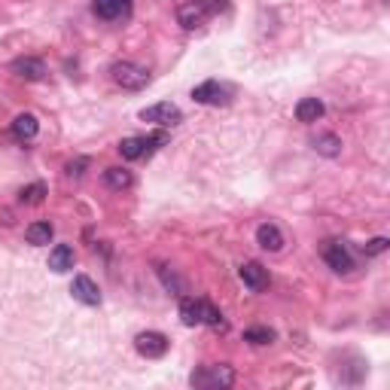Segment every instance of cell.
Wrapping results in <instances>:
<instances>
[{"instance_id":"cell-1","label":"cell","mask_w":390,"mask_h":390,"mask_svg":"<svg viewBox=\"0 0 390 390\" xmlns=\"http://www.w3.org/2000/svg\"><path fill=\"white\" fill-rule=\"evenodd\" d=\"M110 80L116 86L128 89V92H140V89L149 82V70L144 64H135V61H116L110 68Z\"/></svg>"},{"instance_id":"cell-2","label":"cell","mask_w":390,"mask_h":390,"mask_svg":"<svg viewBox=\"0 0 390 390\" xmlns=\"http://www.w3.org/2000/svg\"><path fill=\"white\" fill-rule=\"evenodd\" d=\"M193 387H232L235 384V372L232 366H202L193 372Z\"/></svg>"},{"instance_id":"cell-3","label":"cell","mask_w":390,"mask_h":390,"mask_svg":"<svg viewBox=\"0 0 390 390\" xmlns=\"http://www.w3.org/2000/svg\"><path fill=\"white\" fill-rule=\"evenodd\" d=\"M211 3L207 0H189V3H180L177 6V22L183 24L186 31H195V28H202V24L211 19Z\"/></svg>"},{"instance_id":"cell-4","label":"cell","mask_w":390,"mask_h":390,"mask_svg":"<svg viewBox=\"0 0 390 390\" xmlns=\"http://www.w3.org/2000/svg\"><path fill=\"white\" fill-rule=\"evenodd\" d=\"M140 119L168 128V126H180V122H183V113H180L177 104L162 101V104H153V107H147V110H140Z\"/></svg>"},{"instance_id":"cell-5","label":"cell","mask_w":390,"mask_h":390,"mask_svg":"<svg viewBox=\"0 0 390 390\" xmlns=\"http://www.w3.org/2000/svg\"><path fill=\"white\" fill-rule=\"evenodd\" d=\"M135 347H137L140 357H147V360H159V357L168 354V336L149 329V333H140L135 338Z\"/></svg>"},{"instance_id":"cell-6","label":"cell","mask_w":390,"mask_h":390,"mask_svg":"<svg viewBox=\"0 0 390 390\" xmlns=\"http://www.w3.org/2000/svg\"><path fill=\"white\" fill-rule=\"evenodd\" d=\"M15 77L24 80V82H40V80H46V64L40 61V58H31V55H22V58H15L13 61V68H10Z\"/></svg>"},{"instance_id":"cell-7","label":"cell","mask_w":390,"mask_h":390,"mask_svg":"<svg viewBox=\"0 0 390 390\" xmlns=\"http://www.w3.org/2000/svg\"><path fill=\"white\" fill-rule=\"evenodd\" d=\"M323 260H327V265L333 271H338V275H347V271L354 269V260H351V253H347V247L338 241L323 244Z\"/></svg>"},{"instance_id":"cell-8","label":"cell","mask_w":390,"mask_h":390,"mask_svg":"<svg viewBox=\"0 0 390 390\" xmlns=\"http://www.w3.org/2000/svg\"><path fill=\"white\" fill-rule=\"evenodd\" d=\"M70 293H73V299H77V302H82V305H101V290H98L95 280L86 278V275H77V278H73Z\"/></svg>"},{"instance_id":"cell-9","label":"cell","mask_w":390,"mask_h":390,"mask_svg":"<svg viewBox=\"0 0 390 390\" xmlns=\"http://www.w3.org/2000/svg\"><path fill=\"white\" fill-rule=\"evenodd\" d=\"M193 101L195 104H226L229 92L220 86L217 80H207V82H202V86L193 89Z\"/></svg>"},{"instance_id":"cell-10","label":"cell","mask_w":390,"mask_h":390,"mask_svg":"<svg viewBox=\"0 0 390 390\" xmlns=\"http://www.w3.org/2000/svg\"><path fill=\"white\" fill-rule=\"evenodd\" d=\"M238 275H241L244 287H250L253 293H262V290L269 287V269H262L260 262H244L241 269H238Z\"/></svg>"},{"instance_id":"cell-11","label":"cell","mask_w":390,"mask_h":390,"mask_svg":"<svg viewBox=\"0 0 390 390\" xmlns=\"http://www.w3.org/2000/svg\"><path fill=\"white\" fill-rule=\"evenodd\" d=\"M95 15H101L104 22H116V19H126L131 13V0H95Z\"/></svg>"},{"instance_id":"cell-12","label":"cell","mask_w":390,"mask_h":390,"mask_svg":"<svg viewBox=\"0 0 390 390\" xmlns=\"http://www.w3.org/2000/svg\"><path fill=\"white\" fill-rule=\"evenodd\" d=\"M256 244H260L262 250L278 253L280 247H284V235H280L278 226H271V223H262V226L256 229Z\"/></svg>"},{"instance_id":"cell-13","label":"cell","mask_w":390,"mask_h":390,"mask_svg":"<svg viewBox=\"0 0 390 390\" xmlns=\"http://www.w3.org/2000/svg\"><path fill=\"white\" fill-rule=\"evenodd\" d=\"M37 131H40V122H37V116H34V113H22V116H15V122H13V135L19 137V140H34V137H37Z\"/></svg>"},{"instance_id":"cell-14","label":"cell","mask_w":390,"mask_h":390,"mask_svg":"<svg viewBox=\"0 0 390 390\" xmlns=\"http://www.w3.org/2000/svg\"><path fill=\"white\" fill-rule=\"evenodd\" d=\"M73 260H77V256H73V247L58 244L55 250L49 253V269L61 275V271H70V269H73Z\"/></svg>"},{"instance_id":"cell-15","label":"cell","mask_w":390,"mask_h":390,"mask_svg":"<svg viewBox=\"0 0 390 390\" xmlns=\"http://www.w3.org/2000/svg\"><path fill=\"white\" fill-rule=\"evenodd\" d=\"M323 116V101L320 98H302L296 104V119L299 122H317Z\"/></svg>"},{"instance_id":"cell-16","label":"cell","mask_w":390,"mask_h":390,"mask_svg":"<svg viewBox=\"0 0 390 390\" xmlns=\"http://www.w3.org/2000/svg\"><path fill=\"white\" fill-rule=\"evenodd\" d=\"M52 235H55V229L49 226V223H31L28 229H24V238H28V244H37V247H43L52 241Z\"/></svg>"},{"instance_id":"cell-17","label":"cell","mask_w":390,"mask_h":390,"mask_svg":"<svg viewBox=\"0 0 390 390\" xmlns=\"http://www.w3.org/2000/svg\"><path fill=\"white\" fill-rule=\"evenodd\" d=\"M180 320H183V327H198L202 323V299H183L180 302Z\"/></svg>"},{"instance_id":"cell-18","label":"cell","mask_w":390,"mask_h":390,"mask_svg":"<svg viewBox=\"0 0 390 390\" xmlns=\"http://www.w3.org/2000/svg\"><path fill=\"white\" fill-rule=\"evenodd\" d=\"M119 156H122V159H131V162L144 159V156H147V140L144 137H126L119 144Z\"/></svg>"},{"instance_id":"cell-19","label":"cell","mask_w":390,"mask_h":390,"mask_svg":"<svg viewBox=\"0 0 390 390\" xmlns=\"http://www.w3.org/2000/svg\"><path fill=\"white\" fill-rule=\"evenodd\" d=\"M104 183L110 186V189H128L131 186V171H126V168H107L104 171Z\"/></svg>"},{"instance_id":"cell-20","label":"cell","mask_w":390,"mask_h":390,"mask_svg":"<svg viewBox=\"0 0 390 390\" xmlns=\"http://www.w3.org/2000/svg\"><path fill=\"white\" fill-rule=\"evenodd\" d=\"M314 149H317L320 156H327V159H336V156L342 153V140H338L336 135H320L317 140H314Z\"/></svg>"},{"instance_id":"cell-21","label":"cell","mask_w":390,"mask_h":390,"mask_svg":"<svg viewBox=\"0 0 390 390\" xmlns=\"http://www.w3.org/2000/svg\"><path fill=\"white\" fill-rule=\"evenodd\" d=\"M244 342H250V345H271V342H275V329L250 327V329H244Z\"/></svg>"},{"instance_id":"cell-22","label":"cell","mask_w":390,"mask_h":390,"mask_svg":"<svg viewBox=\"0 0 390 390\" xmlns=\"http://www.w3.org/2000/svg\"><path fill=\"white\" fill-rule=\"evenodd\" d=\"M19 198H22V204H43V198H46V186L43 183H31V186H24L22 193H19Z\"/></svg>"},{"instance_id":"cell-23","label":"cell","mask_w":390,"mask_h":390,"mask_svg":"<svg viewBox=\"0 0 390 390\" xmlns=\"http://www.w3.org/2000/svg\"><path fill=\"white\" fill-rule=\"evenodd\" d=\"M202 323H207V327H213V329H226V320H223V314L213 308L211 302H204V299H202Z\"/></svg>"},{"instance_id":"cell-24","label":"cell","mask_w":390,"mask_h":390,"mask_svg":"<svg viewBox=\"0 0 390 390\" xmlns=\"http://www.w3.org/2000/svg\"><path fill=\"white\" fill-rule=\"evenodd\" d=\"M159 278H162V284H165V290H171L174 296H180V293H186V284L180 280L174 271H168L165 265H159Z\"/></svg>"},{"instance_id":"cell-25","label":"cell","mask_w":390,"mask_h":390,"mask_svg":"<svg viewBox=\"0 0 390 390\" xmlns=\"http://www.w3.org/2000/svg\"><path fill=\"white\" fill-rule=\"evenodd\" d=\"M387 238H372V241H366V244H363V253H366V256H378V253H384L387 250Z\"/></svg>"},{"instance_id":"cell-26","label":"cell","mask_w":390,"mask_h":390,"mask_svg":"<svg viewBox=\"0 0 390 390\" xmlns=\"http://www.w3.org/2000/svg\"><path fill=\"white\" fill-rule=\"evenodd\" d=\"M89 168V159H77V162H68V177H82V171Z\"/></svg>"}]
</instances>
